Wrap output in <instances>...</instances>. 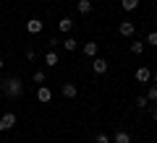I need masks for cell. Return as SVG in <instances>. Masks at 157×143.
<instances>
[{"label": "cell", "instance_id": "obj_15", "mask_svg": "<svg viewBox=\"0 0 157 143\" xmlns=\"http://www.w3.org/2000/svg\"><path fill=\"white\" fill-rule=\"evenodd\" d=\"M121 5H123V11H134V8H139V0H123Z\"/></svg>", "mask_w": 157, "mask_h": 143}, {"label": "cell", "instance_id": "obj_21", "mask_svg": "<svg viewBox=\"0 0 157 143\" xmlns=\"http://www.w3.org/2000/svg\"><path fill=\"white\" fill-rule=\"evenodd\" d=\"M94 143H110V135H105V133H97Z\"/></svg>", "mask_w": 157, "mask_h": 143}, {"label": "cell", "instance_id": "obj_16", "mask_svg": "<svg viewBox=\"0 0 157 143\" xmlns=\"http://www.w3.org/2000/svg\"><path fill=\"white\" fill-rule=\"evenodd\" d=\"M131 52L134 55H141L144 52V42H131Z\"/></svg>", "mask_w": 157, "mask_h": 143}, {"label": "cell", "instance_id": "obj_6", "mask_svg": "<svg viewBox=\"0 0 157 143\" xmlns=\"http://www.w3.org/2000/svg\"><path fill=\"white\" fill-rule=\"evenodd\" d=\"M60 94L66 96V99H73V96L78 94V88L73 86V83H63V86H60Z\"/></svg>", "mask_w": 157, "mask_h": 143}, {"label": "cell", "instance_id": "obj_24", "mask_svg": "<svg viewBox=\"0 0 157 143\" xmlns=\"http://www.w3.org/2000/svg\"><path fill=\"white\" fill-rule=\"evenodd\" d=\"M0 68H3V60H0Z\"/></svg>", "mask_w": 157, "mask_h": 143}, {"label": "cell", "instance_id": "obj_7", "mask_svg": "<svg viewBox=\"0 0 157 143\" xmlns=\"http://www.w3.org/2000/svg\"><path fill=\"white\" fill-rule=\"evenodd\" d=\"M136 81H139V83H149V81H152L149 68H139V70H136Z\"/></svg>", "mask_w": 157, "mask_h": 143}, {"label": "cell", "instance_id": "obj_13", "mask_svg": "<svg viewBox=\"0 0 157 143\" xmlns=\"http://www.w3.org/2000/svg\"><path fill=\"white\" fill-rule=\"evenodd\" d=\"M113 143H131V135H128L126 130H118L115 138H113Z\"/></svg>", "mask_w": 157, "mask_h": 143}, {"label": "cell", "instance_id": "obj_3", "mask_svg": "<svg viewBox=\"0 0 157 143\" xmlns=\"http://www.w3.org/2000/svg\"><path fill=\"white\" fill-rule=\"evenodd\" d=\"M37 99L42 102V104H50V102H52V91L47 86H39L37 88Z\"/></svg>", "mask_w": 157, "mask_h": 143}, {"label": "cell", "instance_id": "obj_12", "mask_svg": "<svg viewBox=\"0 0 157 143\" xmlns=\"http://www.w3.org/2000/svg\"><path fill=\"white\" fill-rule=\"evenodd\" d=\"M63 50H66V52H73V50H76V47H78V42H76V39H73V37H66V39H63Z\"/></svg>", "mask_w": 157, "mask_h": 143}, {"label": "cell", "instance_id": "obj_11", "mask_svg": "<svg viewBox=\"0 0 157 143\" xmlns=\"http://www.w3.org/2000/svg\"><path fill=\"white\" fill-rule=\"evenodd\" d=\"M71 29H73V21H71V18H60V21H58V31H63V34H68V31H71Z\"/></svg>", "mask_w": 157, "mask_h": 143}, {"label": "cell", "instance_id": "obj_1", "mask_svg": "<svg viewBox=\"0 0 157 143\" xmlns=\"http://www.w3.org/2000/svg\"><path fill=\"white\" fill-rule=\"evenodd\" d=\"M0 91L6 96H11V99H21L24 96V81L18 76H8V78L0 81Z\"/></svg>", "mask_w": 157, "mask_h": 143}, {"label": "cell", "instance_id": "obj_22", "mask_svg": "<svg viewBox=\"0 0 157 143\" xmlns=\"http://www.w3.org/2000/svg\"><path fill=\"white\" fill-rule=\"evenodd\" d=\"M152 120L157 122V107H152Z\"/></svg>", "mask_w": 157, "mask_h": 143}, {"label": "cell", "instance_id": "obj_18", "mask_svg": "<svg viewBox=\"0 0 157 143\" xmlns=\"http://www.w3.org/2000/svg\"><path fill=\"white\" fill-rule=\"evenodd\" d=\"M147 99H149V102H157V86H155V83H152L149 91H147Z\"/></svg>", "mask_w": 157, "mask_h": 143}, {"label": "cell", "instance_id": "obj_14", "mask_svg": "<svg viewBox=\"0 0 157 143\" xmlns=\"http://www.w3.org/2000/svg\"><path fill=\"white\" fill-rule=\"evenodd\" d=\"M45 63H47L50 68H55V65H58V55H55L52 50H47V55H45Z\"/></svg>", "mask_w": 157, "mask_h": 143}, {"label": "cell", "instance_id": "obj_2", "mask_svg": "<svg viewBox=\"0 0 157 143\" xmlns=\"http://www.w3.org/2000/svg\"><path fill=\"white\" fill-rule=\"evenodd\" d=\"M13 125H16V115L13 112H6V115L0 117V130H11Z\"/></svg>", "mask_w": 157, "mask_h": 143}, {"label": "cell", "instance_id": "obj_20", "mask_svg": "<svg viewBox=\"0 0 157 143\" xmlns=\"http://www.w3.org/2000/svg\"><path fill=\"white\" fill-rule=\"evenodd\" d=\"M32 81L42 86V83H45V73H42V70H37V73H34V76H32Z\"/></svg>", "mask_w": 157, "mask_h": 143}, {"label": "cell", "instance_id": "obj_25", "mask_svg": "<svg viewBox=\"0 0 157 143\" xmlns=\"http://www.w3.org/2000/svg\"><path fill=\"white\" fill-rule=\"evenodd\" d=\"M155 31H157V29H155Z\"/></svg>", "mask_w": 157, "mask_h": 143}, {"label": "cell", "instance_id": "obj_10", "mask_svg": "<svg viewBox=\"0 0 157 143\" xmlns=\"http://www.w3.org/2000/svg\"><path fill=\"white\" fill-rule=\"evenodd\" d=\"M81 50H84V55H86V57H97V50H100V47H97V42H86Z\"/></svg>", "mask_w": 157, "mask_h": 143}, {"label": "cell", "instance_id": "obj_23", "mask_svg": "<svg viewBox=\"0 0 157 143\" xmlns=\"http://www.w3.org/2000/svg\"><path fill=\"white\" fill-rule=\"evenodd\" d=\"M152 83H155V86H157V73H155V76H152Z\"/></svg>", "mask_w": 157, "mask_h": 143}, {"label": "cell", "instance_id": "obj_8", "mask_svg": "<svg viewBox=\"0 0 157 143\" xmlns=\"http://www.w3.org/2000/svg\"><path fill=\"white\" fill-rule=\"evenodd\" d=\"M26 31H29V34H39V31H42V21H39V18L26 21Z\"/></svg>", "mask_w": 157, "mask_h": 143}, {"label": "cell", "instance_id": "obj_19", "mask_svg": "<svg viewBox=\"0 0 157 143\" xmlns=\"http://www.w3.org/2000/svg\"><path fill=\"white\" fill-rule=\"evenodd\" d=\"M144 42H147V44H152V47H157V31H149Z\"/></svg>", "mask_w": 157, "mask_h": 143}, {"label": "cell", "instance_id": "obj_9", "mask_svg": "<svg viewBox=\"0 0 157 143\" xmlns=\"http://www.w3.org/2000/svg\"><path fill=\"white\" fill-rule=\"evenodd\" d=\"M76 11L81 13V16L92 13V0H78V3H76Z\"/></svg>", "mask_w": 157, "mask_h": 143}, {"label": "cell", "instance_id": "obj_17", "mask_svg": "<svg viewBox=\"0 0 157 143\" xmlns=\"http://www.w3.org/2000/svg\"><path fill=\"white\" fill-rule=\"evenodd\" d=\"M134 104L139 107V109H144V107L149 104V99H147V96H136V99H134Z\"/></svg>", "mask_w": 157, "mask_h": 143}, {"label": "cell", "instance_id": "obj_5", "mask_svg": "<svg viewBox=\"0 0 157 143\" xmlns=\"http://www.w3.org/2000/svg\"><path fill=\"white\" fill-rule=\"evenodd\" d=\"M118 31H121V37H134L136 26L131 21H121V26H118Z\"/></svg>", "mask_w": 157, "mask_h": 143}, {"label": "cell", "instance_id": "obj_4", "mask_svg": "<svg viewBox=\"0 0 157 143\" xmlns=\"http://www.w3.org/2000/svg\"><path fill=\"white\" fill-rule=\"evenodd\" d=\"M92 68H94L97 76H102V73H107V60L105 57H94V60H92Z\"/></svg>", "mask_w": 157, "mask_h": 143}]
</instances>
